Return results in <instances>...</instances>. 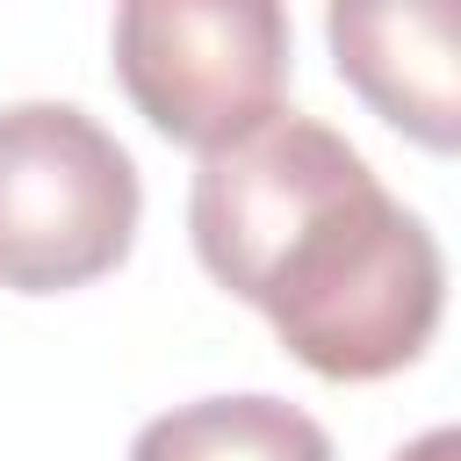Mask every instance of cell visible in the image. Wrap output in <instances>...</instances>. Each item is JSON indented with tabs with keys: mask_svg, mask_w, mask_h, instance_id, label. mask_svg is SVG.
Returning a JSON list of instances; mask_svg holds the SVG:
<instances>
[{
	"mask_svg": "<svg viewBox=\"0 0 461 461\" xmlns=\"http://www.w3.org/2000/svg\"><path fill=\"white\" fill-rule=\"evenodd\" d=\"M130 461H339V454L310 411L252 389V396H202L158 411L130 439Z\"/></svg>",
	"mask_w": 461,
	"mask_h": 461,
	"instance_id": "obj_5",
	"label": "cell"
},
{
	"mask_svg": "<svg viewBox=\"0 0 461 461\" xmlns=\"http://www.w3.org/2000/svg\"><path fill=\"white\" fill-rule=\"evenodd\" d=\"M144 187L130 151L72 101L0 108V288L65 295L130 259Z\"/></svg>",
	"mask_w": 461,
	"mask_h": 461,
	"instance_id": "obj_2",
	"label": "cell"
},
{
	"mask_svg": "<svg viewBox=\"0 0 461 461\" xmlns=\"http://www.w3.org/2000/svg\"><path fill=\"white\" fill-rule=\"evenodd\" d=\"M339 79L411 144L454 151L461 137V94H454V36L461 14L447 0L425 7H331L324 14Z\"/></svg>",
	"mask_w": 461,
	"mask_h": 461,
	"instance_id": "obj_4",
	"label": "cell"
},
{
	"mask_svg": "<svg viewBox=\"0 0 461 461\" xmlns=\"http://www.w3.org/2000/svg\"><path fill=\"white\" fill-rule=\"evenodd\" d=\"M396 461H461V432H447V425H439V432L411 439V447H403Z\"/></svg>",
	"mask_w": 461,
	"mask_h": 461,
	"instance_id": "obj_6",
	"label": "cell"
},
{
	"mask_svg": "<svg viewBox=\"0 0 461 461\" xmlns=\"http://www.w3.org/2000/svg\"><path fill=\"white\" fill-rule=\"evenodd\" d=\"M187 238L209 281L252 303L324 382L411 367L447 310V259L425 216L331 122L295 108L194 166Z\"/></svg>",
	"mask_w": 461,
	"mask_h": 461,
	"instance_id": "obj_1",
	"label": "cell"
},
{
	"mask_svg": "<svg viewBox=\"0 0 461 461\" xmlns=\"http://www.w3.org/2000/svg\"><path fill=\"white\" fill-rule=\"evenodd\" d=\"M115 79L158 137L209 158L281 115L288 14L274 0H130L115 7Z\"/></svg>",
	"mask_w": 461,
	"mask_h": 461,
	"instance_id": "obj_3",
	"label": "cell"
}]
</instances>
